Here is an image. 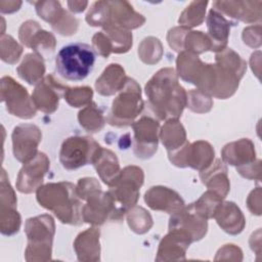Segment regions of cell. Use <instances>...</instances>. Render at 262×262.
I'll return each instance as SVG.
<instances>
[{
	"instance_id": "9",
	"label": "cell",
	"mask_w": 262,
	"mask_h": 262,
	"mask_svg": "<svg viewBox=\"0 0 262 262\" xmlns=\"http://www.w3.org/2000/svg\"><path fill=\"white\" fill-rule=\"evenodd\" d=\"M143 105L139 84L134 79L127 77L123 88L112 103V110L106 120L112 126H130L142 112Z\"/></svg>"
},
{
	"instance_id": "19",
	"label": "cell",
	"mask_w": 262,
	"mask_h": 262,
	"mask_svg": "<svg viewBox=\"0 0 262 262\" xmlns=\"http://www.w3.org/2000/svg\"><path fill=\"white\" fill-rule=\"evenodd\" d=\"M177 229L188 234L192 242L200 241L207 233V219L198 215L193 205L184 206L180 211L171 215L169 220V230Z\"/></svg>"
},
{
	"instance_id": "30",
	"label": "cell",
	"mask_w": 262,
	"mask_h": 262,
	"mask_svg": "<svg viewBox=\"0 0 262 262\" xmlns=\"http://www.w3.org/2000/svg\"><path fill=\"white\" fill-rule=\"evenodd\" d=\"M92 165L101 180L107 185H111L121 172L116 154L103 147L99 148Z\"/></svg>"
},
{
	"instance_id": "15",
	"label": "cell",
	"mask_w": 262,
	"mask_h": 262,
	"mask_svg": "<svg viewBox=\"0 0 262 262\" xmlns=\"http://www.w3.org/2000/svg\"><path fill=\"white\" fill-rule=\"evenodd\" d=\"M12 150L14 158L27 163L38 154V145L42 138L40 129L33 124H20L12 132Z\"/></svg>"
},
{
	"instance_id": "39",
	"label": "cell",
	"mask_w": 262,
	"mask_h": 262,
	"mask_svg": "<svg viewBox=\"0 0 262 262\" xmlns=\"http://www.w3.org/2000/svg\"><path fill=\"white\" fill-rule=\"evenodd\" d=\"M162 49V44L159 39L155 37H147L138 47V54L143 62L152 64L161 59L163 53Z\"/></svg>"
},
{
	"instance_id": "37",
	"label": "cell",
	"mask_w": 262,
	"mask_h": 262,
	"mask_svg": "<svg viewBox=\"0 0 262 262\" xmlns=\"http://www.w3.org/2000/svg\"><path fill=\"white\" fill-rule=\"evenodd\" d=\"M127 220L130 228L139 234L148 231L152 225L150 214L141 207H133L128 212Z\"/></svg>"
},
{
	"instance_id": "2",
	"label": "cell",
	"mask_w": 262,
	"mask_h": 262,
	"mask_svg": "<svg viewBox=\"0 0 262 262\" xmlns=\"http://www.w3.org/2000/svg\"><path fill=\"white\" fill-rule=\"evenodd\" d=\"M37 201L64 224L82 223V205L76 186L71 182L47 183L36 190Z\"/></svg>"
},
{
	"instance_id": "47",
	"label": "cell",
	"mask_w": 262,
	"mask_h": 262,
	"mask_svg": "<svg viewBox=\"0 0 262 262\" xmlns=\"http://www.w3.org/2000/svg\"><path fill=\"white\" fill-rule=\"evenodd\" d=\"M68 6L73 12H82L88 5L87 1H68Z\"/></svg>"
},
{
	"instance_id": "35",
	"label": "cell",
	"mask_w": 262,
	"mask_h": 262,
	"mask_svg": "<svg viewBox=\"0 0 262 262\" xmlns=\"http://www.w3.org/2000/svg\"><path fill=\"white\" fill-rule=\"evenodd\" d=\"M207 5L208 1H192L180 14L179 25L187 29L200 26L205 19Z\"/></svg>"
},
{
	"instance_id": "24",
	"label": "cell",
	"mask_w": 262,
	"mask_h": 262,
	"mask_svg": "<svg viewBox=\"0 0 262 262\" xmlns=\"http://www.w3.org/2000/svg\"><path fill=\"white\" fill-rule=\"evenodd\" d=\"M208 37L211 41V51L221 52L226 48L230 27L237 23L225 17L223 14L212 8L207 16Z\"/></svg>"
},
{
	"instance_id": "22",
	"label": "cell",
	"mask_w": 262,
	"mask_h": 262,
	"mask_svg": "<svg viewBox=\"0 0 262 262\" xmlns=\"http://www.w3.org/2000/svg\"><path fill=\"white\" fill-rule=\"evenodd\" d=\"M192 243L191 237L181 230L170 229L159 245L157 261H178L185 259V252Z\"/></svg>"
},
{
	"instance_id": "38",
	"label": "cell",
	"mask_w": 262,
	"mask_h": 262,
	"mask_svg": "<svg viewBox=\"0 0 262 262\" xmlns=\"http://www.w3.org/2000/svg\"><path fill=\"white\" fill-rule=\"evenodd\" d=\"M207 50H211V41L207 34L201 31H191L186 34L183 41V51L198 55Z\"/></svg>"
},
{
	"instance_id": "41",
	"label": "cell",
	"mask_w": 262,
	"mask_h": 262,
	"mask_svg": "<svg viewBox=\"0 0 262 262\" xmlns=\"http://www.w3.org/2000/svg\"><path fill=\"white\" fill-rule=\"evenodd\" d=\"M1 59L10 64H14L19 60L23 47L9 35H2L0 41Z\"/></svg>"
},
{
	"instance_id": "7",
	"label": "cell",
	"mask_w": 262,
	"mask_h": 262,
	"mask_svg": "<svg viewBox=\"0 0 262 262\" xmlns=\"http://www.w3.org/2000/svg\"><path fill=\"white\" fill-rule=\"evenodd\" d=\"M215 60V81L211 96L225 99L235 92L247 70V63L231 48L217 53Z\"/></svg>"
},
{
	"instance_id": "11",
	"label": "cell",
	"mask_w": 262,
	"mask_h": 262,
	"mask_svg": "<svg viewBox=\"0 0 262 262\" xmlns=\"http://www.w3.org/2000/svg\"><path fill=\"white\" fill-rule=\"evenodd\" d=\"M1 100L5 103L7 112L13 116L31 119L36 115L37 107L27 89L11 77L1 78Z\"/></svg>"
},
{
	"instance_id": "8",
	"label": "cell",
	"mask_w": 262,
	"mask_h": 262,
	"mask_svg": "<svg viewBox=\"0 0 262 262\" xmlns=\"http://www.w3.org/2000/svg\"><path fill=\"white\" fill-rule=\"evenodd\" d=\"M28 247L25 252L27 261H48L51 259L52 241L55 232L53 218L48 214L29 218L25 224Z\"/></svg>"
},
{
	"instance_id": "12",
	"label": "cell",
	"mask_w": 262,
	"mask_h": 262,
	"mask_svg": "<svg viewBox=\"0 0 262 262\" xmlns=\"http://www.w3.org/2000/svg\"><path fill=\"white\" fill-rule=\"evenodd\" d=\"M168 156L170 162L177 167H190L203 171L213 163L215 151L207 141L199 140L193 143L186 141L182 147L169 151Z\"/></svg>"
},
{
	"instance_id": "5",
	"label": "cell",
	"mask_w": 262,
	"mask_h": 262,
	"mask_svg": "<svg viewBox=\"0 0 262 262\" xmlns=\"http://www.w3.org/2000/svg\"><path fill=\"white\" fill-rule=\"evenodd\" d=\"M76 188L79 198L86 201V204L82 206V220L84 222L100 225L107 219H114L113 201L107 191H102L95 178L79 179Z\"/></svg>"
},
{
	"instance_id": "13",
	"label": "cell",
	"mask_w": 262,
	"mask_h": 262,
	"mask_svg": "<svg viewBox=\"0 0 262 262\" xmlns=\"http://www.w3.org/2000/svg\"><path fill=\"white\" fill-rule=\"evenodd\" d=\"M132 128L134 131V154L137 158L148 159L158 149L159 128L158 120L151 117L143 116L139 120L133 122Z\"/></svg>"
},
{
	"instance_id": "10",
	"label": "cell",
	"mask_w": 262,
	"mask_h": 262,
	"mask_svg": "<svg viewBox=\"0 0 262 262\" xmlns=\"http://www.w3.org/2000/svg\"><path fill=\"white\" fill-rule=\"evenodd\" d=\"M101 146L90 136L67 138L59 150V162L67 170H76L93 163Z\"/></svg>"
},
{
	"instance_id": "44",
	"label": "cell",
	"mask_w": 262,
	"mask_h": 262,
	"mask_svg": "<svg viewBox=\"0 0 262 262\" xmlns=\"http://www.w3.org/2000/svg\"><path fill=\"white\" fill-rule=\"evenodd\" d=\"M188 32L189 29L185 27H175L171 29L167 36V40L170 47H172L175 51L178 52L183 51V41Z\"/></svg>"
},
{
	"instance_id": "6",
	"label": "cell",
	"mask_w": 262,
	"mask_h": 262,
	"mask_svg": "<svg viewBox=\"0 0 262 262\" xmlns=\"http://www.w3.org/2000/svg\"><path fill=\"white\" fill-rule=\"evenodd\" d=\"M95 63V51L86 43H71L63 46L55 58L59 76L69 81L84 80Z\"/></svg>"
},
{
	"instance_id": "36",
	"label": "cell",
	"mask_w": 262,
	"mask_h": 262,
	"mask_svg": "<svg viewBox=\"0 0 262 262\" xmlns=\"http://www.w3.org/2000/svg\"><path fill=\"white\" fill-rule=\"evenodd\" d=\"M221 202L222 199L216 192L208 189L196 202L192 203V205L195 213L208 220L214 217V214Z\"/></svg>"
},
{
	"instance_id": "40",
	"label": "cell",
	"mask_w": 262,
	"mask_h": 262,
	"mask_svg": "<svg viewBox=\"0 0 262 262\" xmlns=\"http://www.w3.org/2000/svg\"><path fill=\"white\" fill-rule=\"evenodd\" d=\"M20 221V215L16 211V208H0V230L2 234L12 235L18 232L21 223Z\"/></svg>"
},
{
	"instance_id": "46",
	"label": "cell",
	"mask_w": 262,
	"mask_h": 262,
	"mask_svg": "<svg viewBox=\"0 0 262 262\" xmlns=\"http://www.w3.org/2000/svg\"><path fill=\"white\" fill-rule=\"evenodd\" d=\"M20 1H0V10L3 13H11L19 9Z\"/></svg>"
},
{
	"instance_id": "32",
	"label": "cell",
	"mask_w": 262,
	"mask_h": 262,
	"mask_svg": "<svg viewBox=\"0 0 262 262\" xmlns=\"http://www.w3.org/2000/svg\"><path fill=\"white\" fill-rule=\"evenodd\" d=\"M18 76L30 85H37L43 80L45 74V64L43 57L37 53H28L21 63L17 67Z\"/></svg>"
},
{
	"instance_id": "16",
	"label": "cell",
	"mask_w": 262,
	"mask_h": 262,
	"mask_svg": "<svg viewBox=\"0 0 262 262\" xmlns=\"http://www.w3.org/2000/svg\"><path fill=\"white\" fill-rule=\"evenodd\" d=\"M36 11L44 20L49 23L54 31L63 36L76 33L78 20L70 15L57 1L34 2Z\"/></svg>"
},
{
	"instance_id": "34",
	"label": "cell",
	"mask_w": 262,
	"mask_h": 262,
	"mask_svg": "<svg viewBox=\"0 0 262 262\" xmlns=\"http://www.w3.org/2000/svg\"><path fill=\"white\" fill-rule=\"evenodd\" d=\"M78 121L80 125L90 133L100 131L105 124L103 113L95 102H90L79 112Z\"/></svg>"
},
{
	"instance_id": "1",
	"label": "cell",
	"mask_w": 262,
	"mask_h": 262,
	"mask_svg": "<svg viewBox=\"0 0 262 262\" xmlns=\"http://www.w3.org/2000/svg\"><path fill=\"white\" fill-rule=\"evenodd\" d=\"M147 104L159 120H178L187 103V93L172 68L158 71L145 85Z\"/></svg>"
},
{
	"instance_id": "33",
	"label": "cell",
	"mask_w": 262,
	"mask_h": 262,
	"mask_svg": "<svg viewBox=\"0 0 262 262\" xmlns=\"http://www.w3.org/2000/svg\"><path fill=\"white\" fill-rule=\"evenodd\" d=\"M159 135L168 152L182 147L186 142L185 130L178 120H168Z\"/></svg>"
},
{
	"instance_id": "28",
	"label": "cell",
	"mask_w": 262,
	"mask_h": 262,
	"mask_svg": "<svg viewBox=\"0 0 262 262\" xmlns=\"http://www.w3.org/2000/svg\"><path fill=\"white\" fill-rule=\"evenodd\" d=\"M99 229L91 227L81 232L74 242V248L79 261H99L100 245Z\"/></svg>"
},
{
	"instance_id": "43",
	"label": "cell",
	"mask_w": 262,
	"mask_h": 262,
	"mask_svg": "<svg viewBox=\"0 0 262 262\" xmlns=\"http://www.w3.org/2000/svg\"><path fill=\"white\" fill-rule=\"evenodd\" d=\"M188 107L195 113H207L211 110L213 101L211 96L204 93L199 89L191 90L187 93V103Z\"/></svg>"
},
{
	"instance_id": "45",
	"label": "cell",
	"mask_w": 262,
	"mask_h": 262,
	"mask_svg": "<svg viewBox=\"0 0 262 262\" xmlns=\"http://www.w3.org/2000/svg\"><path fill=\"white\" fill-rule=\"evenodd\" d=\"M253 31H254V26L246 28L243 32V40H244L245 44H247L251 47H256L257 48V45L260 46V44H261V42H260L261 38H260V34L255 36L253 34Z\"/></svg>"
},
{
	"instance_id": "25",
	"label": "cell",
	"mask_w": 262,
	"mask_h": 262,
	"mask_svg": "<svg viewBox=\"0 0 262 262\" xmlns=\"http://www.w3.org/2000/svg\"><path fill=\"white\" fill-rule=\"evenodd\" d=\"M222 161L236 167V171L254 164L256 152L253 142L248 138L227 143L221 151Z\"/></svg>"
},
{
	"instance_id": "27",
	"label": "cell",
	"mask_w": 262,
	"mask_h": 262,
	"mask_svg": "<svg viewBox=\"0 0 262 262\" xmlns=\"http://www.w3.org/2000/svg\"><path fill=\"white\" fill-rule=\"evenodd\" d=\"M213 218L225 232L232 235L241 233L246 224L241 209L233 202H221Z\"/></svg>"
},
{
	"instance_id": "3",
	"label": "cell",
	"mask_w": 262,
	"mask_h": 262,
	"mask_svg": "<svg viewBox=\"0 0 262 262\" xmlns=\"http://www.w3.org/2000/svg\"><path fill=\"white\" fill-rule=\"evenodd\" d=\"M86 21L92 27L130 31L142 26L145 18L127 1H96L86 14Z\"/></svg>"
},
{
	"instance_id": "29",
	"label": "cell",
	"mask_w": 262,
	"mask_h": 262,
	"mask_svg": "<svg viewBox=\"0 0 262 262\" xmlns=\"http://www.w3.org/2000/svg\"><path fill=\"white\" fill-rule=\"evenodd\" d=\"M127 76L124 69L119 63L108 64L99 78L95 82L96 91L103 96H111L119 92L125 82Z\"/></svg>"
},
{
	"instance_id": "31",
	"label": "cell",
	"mask_w": 262,
	"mask_h": 262,
	"mask_svg": "<svg viewBox=\"0 0 262 262\" xmlns=\"http://www.w3.org/2000/svg\"><path fill=\"white\" fill-rule=\"evenodd\" d=\"M205 64L198 55L187 51H181L176 59L177 76L183 81L196 86Z\"/></svg>"
},
{
	"instance_id": "17",
	"label": "cell",
	"mask_w": 262,
	"mask_h": 262,
	"mask_svg": "<svg viewBox=\"0 0 262 262\" xmlns=\"http://www.w3.org/2000/svg\"><path fill=\"white\" fill-rule=\"evenodd\" d=\"M49 160L47 156L38 151V154L27 163H24L16 179V188L23 193H31L37 190L43 182L44 176L49 170Z\"/></svg>"
},
{
	"instance_id": "4",
	"label": "cell",
	"mask_w": 262,
	"mask_h": 262,
	"mask_svg": "<svg viewBox=\"0 0 262 262\" xmlns=\"http://www.w3.org/2000/svg\"><path fill=\"white\" fill-rule=\"evenodd\" d=\"M143 171L136 166H127L121 170L107 190L114 205V219L121 220L126 213L135 207L139 189L143 184Z\"/></svg>"
},
{
	"instance_id": "26",
	"label": "cell",
	"mask_w": 262,
	"mask_h": 262,
	"mask_svg": "<svg viewBox=\"0 0 262 262\" xmlns=\"http://www.w3.org/2000/svg\"><path fill=\"white\" fill-rule=\"evenodd\" d=\"M200 177L209 190L216 192L221 199L227 195L230 184L227 177V168L223 161L215 160L208 168L200 171Z\"/></svg>"
},
{
	"instance_id": "20",
	"label": "cell",
	"mask_w": 262,
	"mask_h": 262,
	"mask_svg": "<svg viewBox=\"0 0 262 262\" xmlns=\"http://www.w3.org/2000/svg\"><path fill=\"white\" fill-rule=\"evenodd\" d=\"M66 88L52 75H48L36 85L32 99L38 110L45 114H52L58 107L59 98L63 96Z\"/></svg>"
},
{
	"instance_id": "14",
	"label": "cell",
	"mask_w": 262,
	"mask_h": 262,
	"mask_svg": "<svg viewBox=\"0 0 262 262\" xmlns=\"http://www.w3.org/2000/svg\"><path fill=\"white\" fill-rule=\"evenodd\" d=\"M132 46V33L119 28H104L92 37V48L99 55L108 57L114 53H125Z\"/></svg>"
},
{
	"instance_id": "18",
	"label": "cell",
	"mask_w": 262,
	"mask_h": 262,
	"mask_svg": "<svg viewBox=\"0 0 262 262\" xmlns=\"http://www.w3.org/2000/svg\"><path fill=\"white\" fill-rule=\"evenodd\" d=\"M18 37L25 46L34 49L35 53L43 58L51 55L54 51V36L43 30L35 20L25 21L18 30Z\"/></svg>"
},
{
	"instance_id": "23",
	"label": "cell",
	"mask_w": 262,
	"mask_h": 262,
	"mask_svg": "<svg viewBox=\"0 0 262 262\" xmlns=\"http://www.w3.org/2000/svg\"><path fill=\"white\" fill-rule=\"evenodd\" d=\"M147 206L156 211H163L170 215L180 211L185 204L180 195L166 186H152L144 193Z\"/></svg>"
},
{
	"instance_id": "21",
	"label": "cell",
	"mask_w": 262,
	"mask_h": 262,
	"mask_svg": "<svg viewBox=\"0 0 262 262\" xmlns=\"http://www.w3.org/2000/svg\"><path fill=\"white\" fill-rule=\"evenodd\" d=\"M261 1H214L212 8L232 21L251 24L261 20Z\"/></svg>"
},
{
	"instance_id": "42",
	"label": "cell",
	"mask_w": 262,
	"mask_h": 262,
	"mask_svg": "<svg viewBox=\"0 0 262 262\" xmlns=\"http://www.w3.org/2000/svg\"><path fill=\"white\" fill-rule=\"evenodd\" d=\"M93 91L90 87H75V88H66L63 97L67 102L73 107H81L91 102Z\"/></svg>"
}]
</instances>
